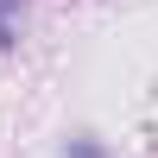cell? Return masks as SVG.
Returning <instances> with one entry per match:
<instances>
[{
  "instance_id": "6da1fadb",
  "label": "cell",
  "mask_w": 158,
  "mask_h": 158,
  "mask_svg": "<svg viewBox=\"0 0 158 158\" xmlns=\"http://www.w3.org/2000/svg\"><path fill=\"white\" fill-rule=\"evenodd\" d=\"M25 0H0V51H13V19H19Z\"/></svg>"
},
{
  "instance_id": "7a4b0ae2",
  "label": "cell",
  "mask_w": 158,
  "mask_h": 158,
  "mask_svg": "<svg viewBox=\"0 0 158 158\" xmlns=\"http://www.w3.org/2000/svg\"><path fill=\"white\" fill-rule=\"evenodd\" d=\"M63 158H108V152H101L95 139H70V146H63Z\"/></svg>"
}]
</instances>
